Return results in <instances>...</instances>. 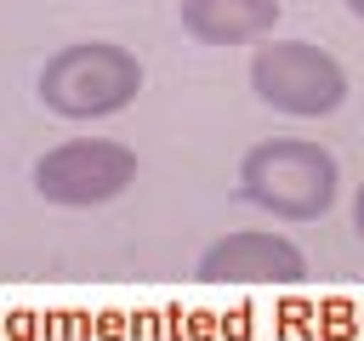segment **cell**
<instances>
[{
    "mask_svg": "<svg viewBox=\"0 0 364 341\" xmlns=\"http://www.w3.org/2000/svg\"><path fill=\"white\" fill-rule=\"evenodd\" d=\"M250 91L273 114L324 119L347 102V68L313 40H273L250 51Z\"/></svg>",
    "mask_w": 364,
    "mask_h": 341,
    "instance_id": "3",
    "label": "cell"
},
{
    "mask_svg": "<svg viewBox=\"0 0 364 341\" xmlns=\"http://www.w3.org/2000/svg\"><path fill=\"white\" fill-rule=\"evenodd\" d=\"M199 278L205 284H301L307 256L273 227H239L199 256Z\"/></svg>",
    "mask_w": 364,
    "mask_h": 341,
    "instance_id": "5",
    "label": "cell"
},
{
    "mask_svg": "<svg viewBox=\"0 0 364 341\" xmlns=\"http://www.w3.org/2000/svg\"><path fill=\"white\" fill-rule=\"evenodd\" d=\"M347 11H353V17H358V23H364V0H347Z\"/></svg>",
    "mask_w": 364,
    "mask_h": 341,
    "instance_id": "8",
    "label": "cell"
},
{
    "mask_svg": "<svg viewBox=\"0 0 364 341\" xmlns=\"http://www.w3.org/2000/svg\"><path fill=\"white\" fill-rule=\"evenodd\" d=\"M136 182V153L114 136H74L34 159V193L63 210H91Z\"/></svg>",
    "mask_w": 364,
    "mask_h": 341,
    "instance_id": "4",
    "label": "cell"
},
{
    "mask_svg": "<svg viewBox=\"0 0 364 341\" xmlns=\"http://www.w3.org/2000/svg\"><path fill=\"white\" fill-rule=\"evenodd\" d=\"M239 193L279 216V222H318L336 193H341V165L330 148L301 142V136H267L256 148H245L239 159Z\"/></svg>",
    "mask_w": 364,
    "mask_h": 341,
    "instance_id": "1",
    "label": "cell"
},
{
    "mask_svg": "<svg viewBox=\"0 0 364 341\" xmlns=\"http://www.w3.org/2000/svg\"><path fill=\"white\" fill-rule=\"evenodd\" d=\"M279 0H182V34L199 45H256L279 23Z\"/></svg>",
    "mask_w": 364,
    "mask_h": 341,
    "instance_id": "6",
    "label": "cell"
},
{
    "mask_svg": "<svg viewBox=\"0 0 364 341\" xmlns=\"http://www.w3.org/2000/svg\"><path fill=\"white\" fill-rule=\"evenodd\" d=\"M353 233L364 239V182H358V193H353Z\"/></svg>",
    "mask_w": 364,
    "mask_h": 341,
    "instance_id": "7",
    "label": "cell"
},
{
    "mask_svg": "<svg viewBox=\"0 0 364 341\" xmlns=\"http://www.w3.org/2000/svg\"><path fill=\"white\" fill-rule=\"evenodd\" d=\"M34 91L57 119H108L136 102L142 63H136V51H125L114 40H74L46 57Z\"/></svg>",
    "mask_w": 364,
    "mask_h": 341,
    "instance_id": "2",
    "label": "cell"
}]
</instances>
